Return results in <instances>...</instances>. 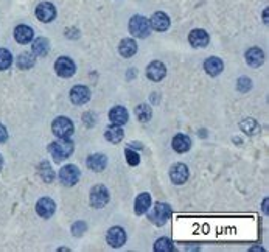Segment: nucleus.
<instances>
[{
	"instance_id": "7ed1b4c3",
	"label": "nucleus",
	"mask_w": 269,
	"mask_h": 252,
	"mask_svg": "<svg viewBox=\"0 0 269 252\" xmlns=\"http://www.w3.org/2000/svg\"><path fill=\"white\" fill-rule=\"evenodd\" d=\"M170 217H171V207L165 203H156L153 210L148 213V218L156 226H164Z\"/></svg>"
},
{
	"instance_id": "f257e3e1",
	"label": "nucleus",
	"mask_w": 269,
	"mask_h": 252,
	"mask_svg": "<svg viewBox=\"0 0 269 252\" xmlns=\"http://www.w3.org/2000/svg\"><path fill=\"white\" fill-rule=\"evenodd\" d=\"M48 151L56 162H61L74 153V142L69 139H59L56 142L50 143Z\"/></svg>"
},
{
	"instance_id": "473e14b6",
	"label": "nucleus",
	"mask_w": 269,
	"mask_h": 252,
	"mask_svg": "<svg viewBox=\"0 0 269 252\" xmlns=\"http://www.w3.org/2000/svg\"><path fill=\"white\" fill-rule=\"evenodd\" d=\"M124 154H126V160H128V164H129V165L136 167V165L140 164V157H139V154H137L134 150L126 148V150H124Z\"/></svg>"
},
{
	"instance_id": "f3484780",
	"label": "nucleus",
	"mask_w": 269,
	"mask_h": 252,
	"mask_svg": "<svg viewBox=\"0 0 269 252\" xmlns=\"http://www.w3.org/2000/svg\"><path fill=\"white\" fill-rule=\"evenodd\" d=\"M244 58H246V62L250 67H260L264 62V53L258 47H252L246 51Z\"/></svg>"
},
{
	"instance_id": "6ab92c4d",
	"label": "nucleus",
	"mask_w": 269,
	"mask_h": 252,
	"mask_svg": "<svg viewBox=\"0 0 269 252\" xmlns=\"http://www.w3.org/2000/svg\"><path fill=\"white\" fill-rule=\"evenodd\" d=\"M171 145H173V150L176 153H187L191 147V140L185 134H177V136L173 137Z\"/></svg>"
},
{
	"instance_id": "f8f14e48",
	"label": "nucleus",
	"mask_w": 269,
	"mask_h": 252,
	"mask_svg": "<svg viewBox=\"0 0 269 252\" xmlns=\"http://www.w3.org/2000/svg\"><path fill=\"white\" fill-rule=\"evenodd\" d=\"M106 240H107V243H109V246L117 249V247H121L124 243H126V233H124V230L121 227L115 226V227L109 229Z\"/></svg>"
},
{
	"instance_id": "4c0bfd02",
	"label": "nucleus",
	"mask_w": 269,
	"mask_h": 252,
	"mask_svg": "<svg viewBox=\"0 0 269 252\" xmlns=\"http://www.w3.org/2000/svg\"><path fill=\"white\" fill-rule=\"evenodd\" d=\"M2 164H4V159H2V154H0V168H2Z\"/></svg>"
},
{
	"instance_id": "9b49d317",
	"label": "nucleus",
	"mask_w": 269,
	"mask_h": 252,
	"mask_svg": "<svg viewBox=\"0 0 269 252\" xmlns=\"http://www.w3.org/2000/svg\"><path fill=\"white\" fill-rule=\"evenodd\" d=\"M89 100H91V91L86 87V86H75V87H72V91H70V101L74 103V104H84L87 103Z\"/></svg>"
},
{
	"instance_id": "f704fd0d",
	"label": "nucleus",
	"mask_w": 269,
	"mask_h": 252,
	"mask_svg": "<svg viewBox=\"0 0 269 252\" xmlns=\"http://www.w3.org/2000/svg\"><path fill=\"white\" fill-rule=\"evenodd\" d=\"M7 139H8V133H7V128L5 126L0 123V143H4V142H7Z\"/></svg>"
},
{
	"instance_id": "7c9ffc66",
	"label": "nucleus",
	"mask_w": 269,
	"mask_h": 252,
	"mask_svg": "<svg viewBox=\"0 0 269 252\" xmlns=\"http://www.w3.org/2000/svg\"><path fill=\"white\" fill-rule=\"evenodd\" d=\"M154 250H157V252H168V250H173V243H171V240H168V238H159V240L154 243Z\"/></svg>"
},
{
	"instance_id": "6e6552de",
	"label": "nucleus",
	"mask_w": 269,
	"mask_h": 252,
	"mask_svg": "<svg viewBox=\"0 0 269 252\" xmlns=\"http://www.w3.org/2000/svg\"><path fill=\"white\" fill-rule=\"evenodd\" d=\"M55 70H56V74L62 78H70V77H74L75 74V62L72 61L70 58L67 56H61L56 62H55Z\"/></svg>"
},
{
	"instance_id": "c85d7f7f",
	"label": "nucleus",
	"mask_w": 269,
	"mask_h": 252,
	"mask_svg": "<svg viewBox=\"0 0 269 252\" xmlns=\"http://www.w3.org/2000/svg\"><path fill=\"white\" fill-rule=\"evenodd\" d=\"M33 66H34V58L30 55V53H22V55L17 58V67L22 70H27Z\"/></svg>"
},
{
	"instance_id": "e433bc0d",
	"label": "nucleus",
	"mask_w": 269,
	"mask_h": 252,
	"mask_svg": "<svg viewBox=\"0 0 269 252\" xmlns=\"http://www.w3.org/2000/svg\"><path fill=\"white\" fill-rule=\"evenodd\" d=\"M263 22H264V24H267V10H264V11H263Z\"/></svg>"
},
{
	"instance_id": "cd10ccee",
	"label": "nucleus",
	"mask_w": 269,
	"mask_h": 252,
	"mask_svg": "<svg viewBox=\"0 0 269 252\" xmlns=\"http://www.w3.org/2000/svg\"><path fill=\"white\" fill-rule=\"evenodd\" d=\"M151 115H153V111L148 104H139L136 107V117L140 120V121H148L151 120Z\"/></svg>"
},
{
	"instance_id": "412c9836",
	"label": "nucleus",
	"mask_w": 269,
	"mask_h": 252,
	"mask_svg": "<svg viewBox=\"0 0 269 252\" xmlns=\"http://www.w3.org/2000/svg\"><path fill=\"white\" fill-rule=\"evenodd\" d=\"M118 51H120V55L123 58H131L136 55V51H137V44L134 39L131 38H126V39H123L118 45Z\"/></svg>"
},
{
	"instance_id": "aec40b11",
	"label": "nucleus",
	"mask_w": 269,
	"mask_h": 252,
	"mask_svg": "<svg viewBox=\"0 0 269 252\" xmlns=\"http://www.w3.org/2000/svg\"><path fill=\"white\" fill-rule=\"evenodd\" d=\"M223 69H224V64H223V61H221L220 58H217V56H212V58H209V59L204 62V70L207 72L210 77L220 75L221 72H223Z\"/></svg>"
},
{
	"instance_id": "4468645a",
	"label": "nucleus",
	"mask_w": 269,
	"mask_h": 252,
	"mask_svg": "<svg viewBox=\"0 0 269 252\" xmlns=\"http://www.w3.org/2000/svg\"><path fill=\"white\" fill-rule=\"evenodd\" d=\"M165 75H167V67L160 61H153L147 67V77L151 81H160L162 78H165Z\"/></svg>"
},
{
	"instance_id": "2eb2a0df",
	"label": "nucleus",
	"mask_w": 269,
	"mask_h": 252,
	"mask_svg": "<svg viewBox=\"0 0 269 252\" xmlns=\"http://www.w3.org/2000/svg\"><path fill=\"white\" fill-rule=\"evenodd\" d=\"M188 41L193 47L196 48H201V47H207L209 44V34L201 30V28H196V30H191L190 34H188Z\"/></svg>"
},
{
	"instance_id": "20e7f679",
	"label": "nucleus",
	"mask_w": 269,
	"mask_h": 252,
	"mask_svg": "<svg viewBox=\"0 0 269 252\" xmlns=\"http://www.w3.org/2000/svg\"><path fill=\"white\" fill-rule=\"evenodd\" d=\"M53 134L59 139H69L74 134V123H72L67 117H58L51 124Z\"/></svg>"
},
{
	"instance_id": "bb28decb",
	"label": "nucleus",
	"mask_w": 269,
	"mask_h": 252,
	"mask_svg": "<svg viewBox=\"0 0 269 252\" xmlns=\"http://www.w3.org/2000/svg\"><path fill=\"white\" fill-rule=\"evenodd\" d=\"M240 128L243 130V133H246L247 136H254L258 131V123L254 118H246L240 123Z\"/></svg>"
},
{
	"instance_id": "423d86ee",
	"label": "nucleus",
	"mask_w": 269,
	"mask_h": 252,
	"mask_svg": "<svg viewBox=\"0 0 269 252\" xmlns=\"http://www.w3.org/2000/svg\"><path fill=\"white\" fill-rule=\"evenodd\" d=\"M59 179L65 187H74L80 181V170L77 165H65L59 171Z\"/></svg>"
},
{
	"instance_id": "f03ea898",
	"label": "nucleus",
	"mask_w": 269,
	"mask_h": 252,
	"mask_svg": "<svg viewBox=\"0 0 269 252\" xmlns=\"http://www.w3.org/2000/svg\"><path fill=\"white\" fill-rule=\"evenodd\" d=\"M129 31L132 36H136V38L139 39H143V38H148V34L151 31V25H150V21L147 19V17L143 16H132L131 21H129Z\"/></svg>"
},
{
	"instance_id": "b1692460",
	"label": "nucleus",
	"mask_w": 269,
	"mask_h": 252,
	"mask_svg": "<svg viewBox=\"0 0 269 252\" xmlns=\"http://www.w3.org/2000/svg\"><path fill=\"white\" fill-rule=\"evenodd\" d=\"M31 50H33V53H34L36 56H47L48 51H50V42H48V39L38 38V39L33 42Z\"/></svg>"
},
{
	"instance_id": "39448f33",
	"label": "nucleus",
	"mask_w": 269,
	"mask_h": 252,
	"mask_svg": "<svg viewBox=\"0 0 269 252\" xmlns=\"http://www.w3.org/2000/svg\"><path fill=\"white\" fill-rule=\"evenodd\" d=\"M109 203V192L104 185H95L91 190V206L95 209H101Z\"/></svg>"
},
{
	"instance_id": "a211bd4d",
	"label": "nucleus",
	"mask_w": 269,
	"mask_h": 252,
	"mask_svg": "<svg viewBox=\"0 0 269 252\" xmlns=\"http://www.w3.org/2000/svg\"><path fill=\"white\" fill-rule=\"evenodd\" d=\"M33 36H34L33 28H30L28 25H17L14 28V39H16V42H19V44L31 42Z\"/></svg>"
},
{
	"instance_id": "dca6fc26",
	"label": "nucleus",
	"mask_w": 269,
	"mask_h": 252,
	"mask_svg": "<svg viewBox=\"0 0 269 252\" xmlns=\"http://www.w3.org/2000/svg\"><path fill=\"white\" fill-rule=\"evenodd\" d=\"M86 164H87V167L91 168L92 171L100 173V171H103V170L106 168V165H107V159H106L104 154L97 153V154H91V156H89L87 160H86Z\"/></svg>"
},
{
	"instance_id": "393cba45",
	"label": "nucleus",
	"mask_w": 269,
	"mask_h": 252,
	"mask_svg": "<svg viewBox=\"0 0 269 252\" xmlns=\"http://www.w3.org/2000/svg\"><path fill=\"white\" fill-rule=\"evenodd\" d=\"M104 136H106V139L109 140V142H112V143H118V142L123 140L124 133H123V130L120 128L118 124H111V126H107V128H106Z\"/></svg>"
},
{
	"instance_id": "c756f323",
	"label": "nucleus",
	"mask_w": 269,
	"mask_h": 252,
	"mask_svg": "<svg viewBox=\"0 0 269 252\" xmlns=\"http://www.w3.org/2000/svg\"><path fill=\"white\" fill-rule=\"evenodd\" d=\"M11 64H13V56L10 50L0 48V70H7Z\"/></svg>"
},
{
	"instance_id": "5701e85b",
	"label": "nucleus",
	"mask_w": 269,
	"mask_h": 252,
	"mask_svg": "<svg viewBox=\"0 0 269 252\" xmlns=\"http://www.w3.org/2000/svg\"><path fill=\"white\" fill-rule=\"evenodd\" d=\"M150 206H151V196H150V193H140L136 198L134 207H136V213L137 215H143L145 212H148Z\"/></svg>"
},
{
	"instance_id": "0eeeda50",
	"label": "nucleus",
	"mask_w": 269,
	"mask_h": 252,
	"mask_svg": "<svg viewBox=\"0 0 269 252\" xmlns=\"http://www.w3.org/2000/svg\"><path fill=\"white\" fill-rule=\"evenodd\" d=\"M36 212L41 218L47 220L51 218L53 213L56 212V203L51 200V198H41V200L36 203Z\"/></svg>"
},
{
	"instance_id": "72a5a7b5",
	"label": "nucleus",
	"mask_w": 269,
	"mask_h": 252,
	"mask_svg": "<svg viewBox=\"0 0 269 252\" xmlns=\"http://www.w3.org/2000/svg\"><path fill=\"white\" fill-rule=\"evenodd\" d=\"M86 229H87V224L84 221H77L72 224V233H74V237H81L86 232Z\"/></svg>"
},
{
	"instance_id": "ddd939ff",
	"label": "nucleus",
	"mask_w": 269,
	"mask_h": 252,
	"mask_svg": "<svg viewBox=\"0 0 269 252\" xmlns=\"http://www.w3.org/2000/svg\"><path fill=\"white\" fill-rule=\"evenodd\" d=\"M170 17L164 13V11H156L153 16H151V21H150V25L157 30V31H165L170 28Z\"/></svg>"
},
{
	"instance_id": "9d476101",
	"label": "nucleus",
	"mask_w": 269,
	"mask_h": 252,
	"mask_svg": "<svg viewBox=\"0 0 269 252\" xmlns=\"http://www.w3.org/2000/svg\"><path fill=\"white\" fill-rule=\"evenodd\" d=\"M170 179L176 185H182L188 179V167L185 164H174L170 170Z\"/></svg>"
},
{
	"instance_id": "4be33fe9",
	"label": "nucleus",
	"mask_w": 269,
	"mask_h": 252,
	"mask_svg": "<svg viewBox=\"0 0 269 252\" xmlns=\"http://www.w3.org/2000/svg\"><path fill=\"white\" fill-rule=\"evenodd\" d=\"M109 118H111V121L114 124L121 126V124H124L128 121V111L124 109L123 106H115V107H112L111 112H109Z\"/></svg>"
},
{
	"instance_id": "a878e982",
	"label": "nucleus",
	"mask_w": 269,
	"mask_h": 252,
	"mask_svg": "<svg viewBox=\"0 0 269 252\" xmlns=\"http://www.w3.org/2000/svg\"><path fill=\"white\" fill-rule=\"evenodd\" d=\"M39 174H41V177L44 179V182H47V184L53 182V179H55V171H53V168H51V165H50V162H47V160L41 162V165H39Z\"/></svg>"
},
{
	"instance_id": "c9c22d12",
	"label": "nucleus",
	"mask_w": 269,
	"mask_h": 252,
	"mask_svg": "<svg viewBox=\"0 0 269 252\" xmlns=\"http://www.w3.org/2000/svg\"><path fill=\"white\" fill-rule=\"evenodd\" d=\"M267 206H269V201H267V198H266V200L263 201V212L264 213H267Z\"/></svg>"
},
{
	"instance_id": "1a4fd4ad",
	"label": "nucleus",
	"mask_w": 269,
	"mask_h": 252,
	"mask_svg": "<svg viewBox=\"0 0 269 252\" xmlns=\"http://www.w3.org/2000/svg\"><path fill=\"white\" fill-rule=\"evenodd\" d=\"M36 17H38L41 22H45V24L51 22L56 17V8H55V5L50 4V2L39 4L38 7H36Z\"/></svg>"
},
{
	"instance_id": "2f4dec72",
	"label": "nucleus",
	"mask_w": 269,
	"mask_h": 252,
	"mask_svg": "<svg viewBox=\"0 0 269 252\" xmlns=\"http://www.w3.org/2000/svg\"><path fill=\"white\" fill-rule=\"evenodd\" d=\"M250 87H252V81H250V78L247 77H240L238 78V83H237V89L240 92H249L250 91Z\"/></svg>"
}]
</instances>
